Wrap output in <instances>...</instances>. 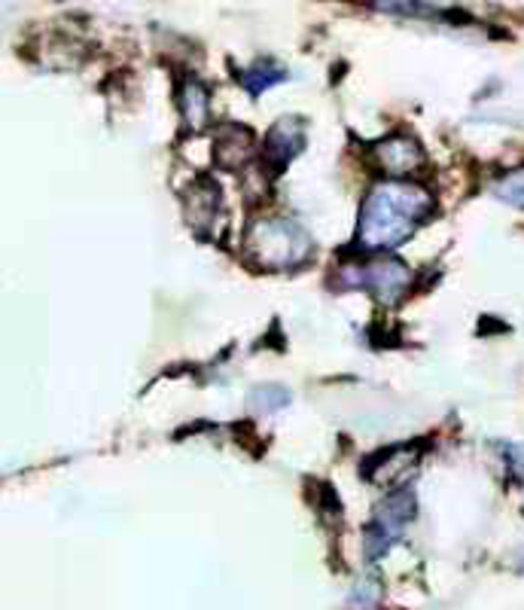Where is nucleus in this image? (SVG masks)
I'll list each match as a JSON object with an SVG mask.
<instances>
[{
	"instance_id": "nucleus-1",
	"label": "nucleus",
	"mask_w": 524,
	"mask_h": 610,
	"mask_svg": "<svg viewBox=\"0 0 524 610\" xmlns=\"http://www.w3.org/2000/svg\"><path fill=\"white\" fill-rule=\"evenodd\" d=\"M430 193L408 181H381L369 189L360 214L357 241L367 251H387L396 248L424 224L430 214Z\"/></svg>"
},
{
	"instance_id": "nucleus-2",
	"label": "nucleus",
	"mask_w": 524,
	"mask_h": 610,
	"mask_svg": "<svg viewBox=\"0 0 524 610\" xmlns=\"http://www.w3.org/2000/svg\"><path fill=\"white\" fill-rule=\"evenodd\" d=\"M250 251L256 253L262 265L272 269H287V265L302 263L312 251V239L305 236V229L293 220L275 217V220H262L250 229Z\"/></svg>"
},
{
	"instance_id": "nucleus-3",
	"label": "nucleus",
	"mask_w": 524,
	"mask_h": 610,
	"mask_svg": "<svg viewBox=\"0 0 524 610\" xmlns=\"http://www.w3.org/2000/svg\"><path fill=\"white\" fill-rule=\"evenodd\" d=\"M345 284L351 287H367L379 296L384 305H393L403 299L408 287V265L400 260H372L367 265H348L345 269Z\"/></svg>"
},
{
	"instance_id": "nucleus-4",
	"label": "nucleus",
	"mask_w": 524,
	"mask_h": 610,
	"mask_svg": "<svg viewBox=\"0 0 524 610\" xmlns=\"http://www.w3.org/2000/svg\"><path fill=\"white\" fill-rule=\"evenodd\" d=\"M412 510H415V494H412L408 489L387 494V501L379 506L375 522H372L367 531V556L369 558L384 556V553H387V549L396 544V537H400L403 525H406L408 519H412Z\"/></svg>"
},
{
	"instance_id": "nucleus-5",
	"label": "nucleus",
	"mask_w": 524,
	"mask_h": 610,
	"mask_svg": "<svg viewBox=\"0 0 524 610\" xmlns=\"http://www.w3.org/2000/svg\"><path fill=\"white\" fill-rule=\"evenodd\" d=\"M375 153H379L381 168L387 174H396V177L412 174L424 165V153H421L418 141L408 138V134H393L387 141H381Z\"/></svg>"
},
{
	"instance_id": "nucleus-6",
	"label": "nucleus",
	"mask_w": 524,
	"mask_h": 610,
	"mask_svg": "<svg viewBox=\"0 0 524 610\" xmlns=\"http://www.w3.org/2000/svg\"><path fill=\"white\" fill-rule=\"evenodd\" d=\"M302 146V126L296 120H281L265 138V156L275 165H287Z\"/></svg>"
},
{
	"instance_id": "nucleus-7",
	"label": "nucleus",
	"mask_w": 524,
	"mask_h": 610,
	"mask_svg": "<svg viewBox=\"0 0 524 610\" xmlns=\"http://www.w3.org/2000/svg\"><path fill=\"white\" fill-rule=\"evenodd\" d=\"M229 150H232L229 168H236V165H241V162L253 153V134H250L248 129H241V126H226V129H220V138H217V160L223 162L226 156H229Z\"/></svg>"
},
{
	"instance_id": "nucleus-8",
	"label": "nucleus",
	"mask_w": 524,
	"mask_h": 610,
	"mask_svg": "<svg viewBox=\"0 0 524 610\" xmlns=\"http://www.w3.org/2000/svg\"><path fill=\"white\" fill-rule=\"evenodd\" d=\"M181 105H184V117L189 129H201V126L208 122L210 98H208V89H205L198 80L186 83L184 92H181Z\"/></svg>"
},
{
	"instance_id": "nucleus-9",
	"label": "nucleus",
	"mask_w": 524,
	"mask_h": 610,
	"mask_svg": "<svg viewBox=\"0 0 524 610\" xmlns=\"http://www.w3.org/2000/svg\"><path fill=\"white\" fill-rule=\"evenodd\" d=\"M281 80H287V70L272 65V62H260L256 67H250V70L241 74V86H244L250 95L265 92V89H272V86H277Z\"/></svg>"
},
{
	"instance_id": "nucleus-10",
	"label": "nucleus",
	"mask_w": 524,
	"mask_h": 610,
	"mask_svg": "<svg viewBox=\"0 0 524 610\" xmlns=\"http://www.w3.org/2000/svg\"><path fill=\"white\" fill-rule=\"evenodd\" d=\"M494 193H498L503 201L515 205V208H524V168L506 174V177L494 186Z\"/></svg>"
},
{
	"instance_id": "nucleus-11",
	"label": "nucleus",
	"mask_w": 524,
	"mask_h": 610,
	"mask_svg": "<svg viewBox=\"0 0 524 610\" xmlns=\"http://www.w3.org/2000/svg\"><path fill=\"white\" fill-rule=\"evenodd\" d=\"M256 403L262 406V412H272L275 406H284L287 403V394L281 388H260L256 391Z\"/></svg>"
}]
</instances>
